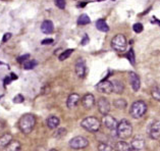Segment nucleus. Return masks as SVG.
<instances>
[{
	"label": "nucleus",
	"instance_id": "obj_1",
	"mask_svg": "<svg viewBox=\"0 0 160 151\" xmlns=\"http://www.w3.org/2000/svg\"><path fill=\"white\" fill-rule=\"evenodd\" d=\"M35 125H36V118L32 113H26L22 115L18 123L19 131L25 135H29L32 133Z\"/></svg>",
	"mask_w": 160,
	"mask_h": 151
},
{
	"label": "nucleus",
	"instance_id": "obj_2",
	"mask_svg": "<svg viewBox=\"0 0 160 151\" xmlns=\"http://www.w3.org/2000/svg\"><path fill=\"white\" fill-rule=\"evenodd\" d=\"M116 135L122 140H127L131 138L132 135V126L128 119H122L118 123V129H116Z\"/></svg>",
	"mask_w": 160,
	"mask_h": 151
},
{
	"label": "nucleus",
	"instance_id": "obj_3",
	"mask_svg": "<svg viewBox=\"0 0 160 151\" xmlns=\"http://www.w3.org/2000/svg\"><path fill=\"white\" fill-rule=\"evenodd\" d=\"M81 127L86 131L95 133L98 132L101 128V122L95 117H87L81 122Z\"/></svg>",
	"mask_w": 160,
	"mask_h": 151
},
{
	"label": "nucleus",
	"instance_id": "obj_4",
	"mask_svg": "<svg viewBox=\"0 0 160 151\" xmlns=\"http://www.w3.org/2000/svg\"><path fill=\"white\" fill-rule=\"evenodd\" d=\"M147 112V104L143 101V100H138L132 104L130 114L134 118H141L144 114Z\"/></svg>",
	"mask_w": 160,
	"mask_h": 151
},
{
	"label": "nucleus",
	"instance_id": "obj_5",
	"mask_svg": "<svg viewBox=\"0 0 160 151\" xmlns=\"http://www.w3.org/2000/svg\"><path fill=\"white\" fill-rule=\"evenodd\" d=\"M111 47L118 52H124L128 47L127 38L122 34H118L112 38L111 40Z\"/></svg>",
	"mask_w": 160,
	"mask_h": 151
},
{
	"label": "nucleus",
	"instance_id": "obj_6",
	"mask_svg": "<svg viewBox=\"0 0 160 151\" xmlns=\"http://www.w3.org/2000/svg\"><path fill=\"white\" fill-rule=\"evenodd\" d=\"M68 145L72 149H84L86 147L89 146V140L87 138H85L83 136H76L72 139H71Z\"/></svg>",
	"mask_w": 160,
	"mask_h": 151
},
{
	"label": "nucleus",
	"instance_id": "obj_7",
	"mask_svg": "<svg viewBox=\"0 0 160 151\" xmlns=\"http://www.w3.org/2000/svg\"><path fill=\"white\" fill-rule=\"evenodd\" d=\"M148 135L153 140H158L160 138V121L152 122L148 127Z\"/></svg>",
	"mask_w": 160,
	"mask_h": 151
},
{
	"label": "nucleus",
	"instance_id": "obj_8",
	"mask_svg": "<svg viewBox=\"0 0 160 151\" xmlns=\"http://www.w3.org/2000/svg\"><path fill=\"white\" fill-rule=\"evenodd\" d=\"M97 91L102 93V94H110L113 92V84L111 81L102 80L96 86Z\"/></svg>",
	"mask_w": 160,
	"mask_h": 151
},
{
	"label": "nucleus",
	"instance_id": "obj_9",
	"mask_svg": "<svg viewBox=\"0 0 160 151\" xmlns=\"http://www.w3.org/2000/svg\"><path fill=\"white\" fill-rule=\"evenodd\" d=\"M110 102L108 101L107 98L105 97H101L99 98L98 102H97V107H98V110L101 114H109V111H110Z\"/></svg>",
	"mask_w": 160,
	"mask_h": 151
},
{
	"label": "nucleus",
	"instance_id": "obj_10",
	"mask_svg": "<svg viewBox=\"0 0 160 151\" xmlns=\"http://www.w3.org/2000/svg\"><path fill=\"white\" fill-rule=\"evenodd\" d=\"M102 123H103V125L110 131H116V129H118V121H116V119L113 117H111L110 114L103 115Z\"/></svg>",
	"mask_w": 160,
	"mask_h": 151
},
{
	"label": "nucleus",
	"instance_id": "obj_11",
	"mask_svg": "<svg viewBox=\"0 0 160 151\" xmlns=\"http://www.w3.org/2000/svg\"><path fill=\"white\" fill-rule=\"evenodd\" d=\"M128 77H130V84L132 86V91H139L140 87H141V80H140V77L137 75L135 72H130L128 73Z\"/></svg>",
	"mask_w": 160,
	"mask_h": 151
},
{
	"label": "nucleus",
	"instance_id": "obj_12",
	"mask_svg": "<svg viewBox=\"0 0 160 151\" xmlns=\"http://www.w3.org/2000/svg\"><path fill=\"white\" fill-rule=\"evenodd\" d=\"M75 69H76L77 76L79 77V78H84L86 75V69H87V68H86V63L83 58H79L77 60Z\"/></svg>",
	"mask_w": 160,
	"mask_h": 151
},
{
	"label": "nucleus",
	"instance_id": "obj_13",
	"mask_svg": "<svg viewBox=\"0 0 160 151\" xmlns=\"http://www.w3.org/2000/svg\"><path fill=\"white\" fill-rule=\"evenodd\" d=\"M82 104L86 109H91V108L95 105V97L94 95L91 93H87L84 95V97L82 98Z\"/></svg>",
	"mask_w": 160,
	"mask_h": 151
},
{
	"label": "nucleus",
	"instance_id": "obj_14",
	"mask_svg": "<svg viewBox=\"0 0 160 151\" xmlns=\"http://www.w3.org/2000/svg\"><path fill=\"white\" fill-rule=\"evenodd\" d=\"M80 99L81 97L78 93H72L68 97V100H66V106H68L69 109H72V108H75L78 105V103L80 102Z\"/></svg>",
	"mask_w": 160,
	"mask_h": 151
},
{
	"label": "nucleus",
	"instance_id": "obj_15",
	"mask_svg": "<svg viewBox=\"0 0 160 151\" xmlns=\"http://www.w3.org/2000/svg\"><path fill=\"white\" fill-rule=\"evenodd\" d=\"M41 31H42V33H44L46 35H49V34L53 33V31H54L53 23L51 21H49V20L44 21L42 23V25H41Z\"/></svg>",
	"mask_w": 160,
	"mask_h": 151
},
{
	"label": "nucleus",
	"instance_id": "obj_16",
	"mask_svg": "<svg viewBox=\"0 0 160 151\" xmlns=\"http://www.w3.org/2000/svg\"><path fill=\"white\" fill-rule=\"evenodd\" d=\"M131 146H132V150L140 151V150H142L144 147H145V141H144L143 139H141V138H135L134 140L132 141Z\"/></svg>",
	"mask_w": 160,
	"mask_h": 151
},
{
	"label": "nucleus",
	"instance_id": "obj_17",
	"mask_svg": "<svg viewBox=\"0 0 160 151\" xmlns=\"http://www.w3.org/2000/svg\"><path fill=\"white\" fill-rule=\"evenodd\" d=\"M47 127L49 128V129H56V128H58V126H59L60 123V119L59 118L55 117V115H50V117L47 118Z\"/></svg>",
	"mask_w": 160,
	"mask_h": 151
},
{
	"label": "nucleus",
	"instance_id": "obj_18",
	"mask_svg": "<svg viewBox=\"0 0 160 151\" xmlns=\"http://www.w3.org/2000/svg\"><path fill=\"white\" fill-rule=\"evenodd\" d=\"M12 141V136L10 134L6 133L0 137V149H4L9 145V143Z\"/></svg>",
	"mask_w": 160,
	"mask_h": 151
},
{
	"label": "nucleus",
	"instance_id": "obj_19",
	"mask_svg": "<svg viewBox=\"0 0 160 151\" xmlns=\"http://www.w3.org/2000/svg\"><path fill=\"white\" fill-rule=\"evenodd\" d=\"M132 146L124 140H120L116 143L115 145V151H132Z\"/></svg>",
	"mask_w": 160,
	"mask_h": 151
},
{
	"label": "nucleus",
	"instance_id": "obj_20",
	"mask_svg": "<svg viewBox=\"0 0 160 151\" xmlns=\"http://www.w3.org/2000/svg\"><path fill=\"white\" fill-rule=\"evenodd\" d=\"M112 84H113V92L116 93V94H122L124 90V85L122 81L115 80L113 81Z\"/></svg>",
	"mask_w": 160,
	"mask_h": 151
},
{
	"label": "nucleus",
	"instance_id": "obj_21",
	"mask_svg": "<svg viewBox=\"0 0 160 151\" xmlns=\"http://www.w3.org/2000/svg\"><path fill=\"white\" fill-rule=\"evenodd\" d=\"M5 151H22L21 142L17 140H12L9 143V145L5 148Z\"/></svg>",
	"mask_w": 160,
	"mask_h": 151
},
{
	"label": "nucleus",
	"instance_id": "obj_22",
	"mask_svg": "<svg viewBox=\"0 0 160 151\" xmlns=\"http://www.w3.org/2000/svg\"><path fill=\"white\" fill-rule=\"evenodd\" d=\"M96 28L98 29L99 31H101V32H104L106 33L109 31V27L108 25L106 24V22H105L104 20H98L96 22Z\"/></svg>",
	"mask_w": 160,
	"mask_h": 151
},
{
	"label": "nucleus",
	"instance_id": "obj_23",
	"mask_svg": "<svg viewBox=\"0 0 160 151\" xmlns=\"http://www.w3.org/2000/svg\"><path fill=\"white\" fill-rule=\"evenodd\" d=\"M113 105H114L115 108H118V109H124L128 106V102L127 100H124L122 98H118L113 101Z\"/></svg>",
	"mask_w": 160,
	"mask_h": 151
},
{
	"label": "nucleus",
	"instance_id": "obj_24",
	"mask_svg": "<svg viewBox=\"0 0 160 151\" xmlns=\"http://www.w3.org/2000/svg\"><path fill=\"white\" fill-rule=\"evenodd\" d=\"M91 23V20H90V18L88 17L87 14H81L79 18H78V25L80 26H85V25H88Z\"/></svg>",
	"mask_w": 160,
	"mask_h": 151
},
{
	"label": "nucleus",
	"instance_id": "obj_25",
	"mask_svg": "<svg viewBox=\"0 0 160 151\" xmlns=\"http://www.w3.org/2000/svg\"><path fill=\"white\" fill-rule=\"evenodd\" d=\"M66 133H68V131L64 128H58V129L54 132V137L56 139H60V138H63Z\"/></svg>",
	"mask_w": 160,
	"mask_h": 151
},
{
	"label": "nucleus",
	"instance_id": "obj_26",
	"mask_svg": "<svg viewBox=\"0 0 160 151\" xmlns=\"http://www.w3.org/2000/svg\"><path fill=\"white\" fill-rule=\"evenodd\" d=\"M73 52V49H68V50H64L63 52L59 54V56H58V59L60 61H63L65 60L66 58H68L69 56L72 55V53Z\"/></svg>",
	"mask_w": 160,
	"mask_h": 151
},
{
	"label": "nucleus",
	"instance_id": "obj_27",
	"mask_svg": "<svg viewBox=\"0 0 160 151\" xmlns=\"http://www.w3.org/2000/svg\"><path fill=\"white\" fill-rule=\"evenodd\" d=\"M127 58L128 59V61H130L132 65H135L136 64V56H135V52H134V49H132V48H131L128 51V53H127Z\"/></svg>",
	"mask_w": 160,
	"mask_h": 151
},
{
	"label": "nucleus",
	"instance_id": "obj_28",
	"mask_svg": "<svg viewBox=\"0 0 160 151\" xmlns=\"http://www.w3.org/2000/svg\"><path fill=\"white\" fill-rule=\"evenodd\" d=\"M98 151H115V149L106 143H100L98 145Z\"/></svg>",
	"mask_w": 160,
	"mask_h": 151
},
{
	"label": "nucleus",
	"instance_id": "obj_29",
	"mask_svg": "<svg viewBox=\"0 0 160 151\" xmlns=\"http://www.w3.org/2000/svg\"><path fill=\"white\" fill-rule=\"evenodd\" d=\"M151 95L155 100L160 101V88L159 87H153L151 89Z\"/></svg>",
	"mask_w": 160,
	"mask_h": 151
},
{
	"label": "nucleus",
	"instance_id": "obj_30",
	"mask_svg": "<svg viewBox=\"0 0 160 151\" xmlns=\"http://www.w3.org/2000/svg\"><path fill=\"white\" fill-rule=\"evenodd\" d=\"M37 65V61L36 60H27L25 64H24V68L25 69H33Z\"/></svg>",
	"mask_w": 160,
	"mask_h": 151
},
{
	"label": "nucleus",
	"instance_id": "obj_31",
	"mask_svg": "<svg viewBox=\"0 0 160 151\" xmlns=\"http://www.w3.org/2000/svg\"><path fill=\"white\" fill-rule=\"evenodd\" d=\"M30 58V54L29 53H27V54H24V55H21V56H18L17 60H18V63H26L27 60H28Z\"/></svg>",
	"mask_w": 160,
	"mask_h": 151
},
{
	"label": "nucleus",
	"instance_id": "obj_32",
	"mask_svg": "<svg viewBox=\"0 0 160 151\" xmlns=\"http://www.w3.org/2000/svg\"><path fill=\"white\" fill-rule=\"evenodd\" d=\"M55 5L60 9H64L65 8V5H66V2L65 0H55Z\"/></svg>",
	"mask_w": 160,
	"mask_h": 151
},
{
	"label": "nucleus",
	"instance_id": "obj_33",
	"mask_svg": "<svg viewBox=\"0 0 160 151\" xmlns=\"http://www.w3.org/2000/svg\"><path fill=\"white\" fill-rule=\"evenodd\" d=\"M143 25L140 24V23H137V24H135L134 26H132V30H134V32L136 33H141L143 31Z\"/></svg>",
	"mask_w": 160,
	"mask_h": 151
},
{
	"label": "nucleus",
	"instance_id": "obj_34",
	"mask_svg": "<svg viewBox=\"0 0 160 151\" xmlns=\"http://www.w3.org/2000/svg\"><path fill=\"white\" fill-rule=\"evenodd\" d=\"M24 100H25L24 96H22V94H18V95L13 98V102H14V103H22V102H24Z\"/></svg>",
	"mask_w": 160,
	"mask_h": 151
},
{
	"label": "nucleus",
	"instance_id": "obj_35",
	"mask_svg": "<svg viewBox=\"0 0 160 151\" xmlns=\"http://www.w3.org/2000/svg\"><path fill=\"white\" fill-rule=\"evenodd\" d=\"M88 43H89V37H88V35L86 34V35H84L83 40H82V42H81V45L85 46L86 44H88Z\"/></svg>",
	"mask_w": 160,
	"mask_h": 151
},
{
	"label": "nucleus",
	"instance_id": "obj_36",
	"mask_svg": "<svg viewBox=\"0 0 160 151\" xmlns=\"http://www.w3.org/2000/svg\"><path fill=\"white\" fill-rule=\"evenodd\" d=\"M11 36H12V35H11V33H6V34H4V36H3V38H2V42H7L8 41L10 38H11Z\"/></svg>",
	"mask_w": 160,
	"mask_h": 151
},
{
	"label": "nucleus",
	"instance_id": "obj_37",
	"mask_svg": "<svg viewBox=\"0 0 160 151\" xmlns=\"http://www.w3.org/2000/svg\"><path fill=\"white\" fill-rule=\"evenodd\" d=\"M51 43H53V39H44L41 41L42 45H47V44H51Z\"/></svg>",
	"mask_w": 160,
	"mask_h": 151
},
{
	"label": "nucleus",
	"instance_id": "obj_38",
	"mask_svg": "<svg viewBox=\"0 0 160 151\" xmlns=\"http://www.w3.org/2000/svg\"><path fill=\"white\" fill-rule=\"evenodd\" d=\"M11 80H12V79H11L10 77H8V76L5 77V78H4V81H3V84H4V86H6V85H8V84L11 82Z\"/></svg>",
	"mask_w": 160,
	"mask_h": 151
},
{
	"label": "nucleus",
	"instance_id": "obj_39",
	"mask_svg": "<svg viewBox=\"0 0 160 151\" xmlns=\"http://www.w3.org/2000/svg\"><path fill=\"white\" fill-rule=\"evenodd\" d=\"M4 127H5V123H4V121H2V119H0V131L4 129Z\"/></svg>",
	"mask_w": 160,
	"mask_h": 151
},
{
	"label": "nucleus",
	"instance_id": "obj_40",
	"mask_svg": "<svg viewBox=\"0 0 160 151\" xmlns=\"http://www.w3.org/2000/svg\"><path fill=\"white\" fill-rule=\"evenodd\" d=\"M10 78H11V79H12V80H17V79L18 78V77L17 75H15V73H10Z\"/></svg>",
	"mask_w": 160,
	"mask_h": 151
},
{
	"label": "nucleus",
	"instance_id": "obj_41",
	"mask_svg": "<svg viewBox=\"0 0 160 151\" xmlns=\"http://www.w3.org/2000/svg\"><path fill=\"white\" fill-rule=\"evenodd\" d=\"M86 4H87V3H85V2H84V3H81V5H80V7H84V6H85Z\"/></svg>",
	"mask_w": 160,
	"mask_h": 151
},
{
	"label": "nucleus",
	"instance_id": "obj_42",
	"mask_svg": "<svg viewBox=\"0 0 160 151\" xmlns=\"http://www.w3.org/2000/svg\"><path fill=\"white\" fill-rule=\"evenodd\" d=\"M49 151H58V150H57V149H54V148H53V149H50Z\"/></svg>",
	"mask_w": 160,
	"mask_h": 151
},
{
	"label": "nucleus",
	"instance_id": "obj_43",
	"mask_svg": "<svg viewBox=\"0 0 160 151\" xmlns=\"http://www.w3.org/2000/svg\"><path fill=\"white\" fill-rule=\"evenodd\" d=\"M98 1H103V0H98Z\"/></svg>",
	"mask_w": 160,
	"mask_h": 151
}]
</instances>
